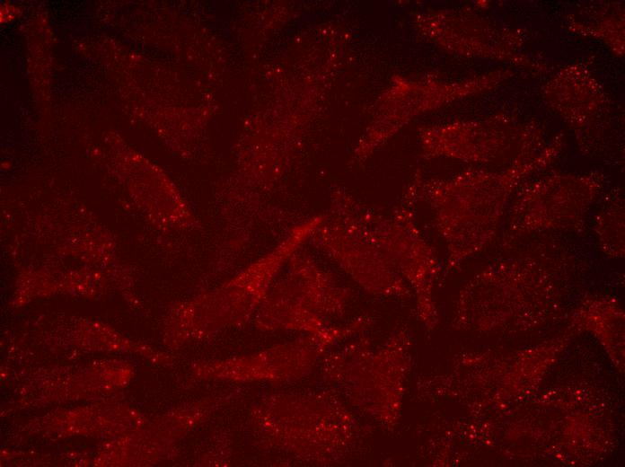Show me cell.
Returning a JSON list of instances; mask_svg holds the SVG:
<instances>
[{"instance_id": "1", "label": "cell", "mask_w": 625, "mask_h": 467, "mask_svg": "<svg viewBox=\"0 0 625 467\" xmlns=\"http://www.w3.org/2000/svg\"><path fill=\"white\" fill-rule=\"evenodd\" d=\"M561 144L556 139L540 153L520 154L500 172H473L452 181L433 183L427 200L446 244L450 266L479 253L493 240L519 182L552 163Z\"/></svg>"}, {"instance_id": "2", "label": "cell", "mask_w": 625, "mask_h": 467, "mask_svg": "<svg viewBox=\"0 0 625 467\" xmlns=\"http://www.w3.org/2000/svg\"><path fill=\"white\" fill-rule=\"evenodd\" d=\"M603 182L600 173H556L523 187L510 208L501 245L546 231L578 230Z\"/></svg>"}, {"instance_id": "3", "label": "cell", "mask_w": 625, "mask_h": 467, "mask_svg": "<svg viewBox=\"0 0 625 467\" xmlns=\"http://www.w3.org/2000/svg\"><path fill=\"white\" fill-rule=\"evenodd\" d=\"M356 225L374 242L390 263L404 271L419 293L423 314L434 320L431 286L437 272L433 247L423 238L410 209L391 216L365 211L357 206H342Z\"/></svg>"}, {"instance_id": "4", "label": "cell", "mask_w": 625, "mask_h": 467, "mask_svg": "<svg viewBox=\"0 0 625 467\" xmlns=\"http://www.w3.org/2000/svg\"><path fill=\"white\" fill-rule=\"evenodd\" d=\"M479 295V322L494 325L507 322L532 307L529 298H548L550 282L536 259L524 256L505 260L487 269L473 283Z\"/></svg>"}, {"instance_id": "5", "label": "cell", "mask_w": 625, "mask_h": 467, "mask_svg": "<svg viewBox=\"0 0 625 467\" xmlns=\"http://www.w3.org/2000/svg\"><path fill=\"white\" fill-rule=\"evenodd\" d=\"M594 231L601 250L612 257L624 256V206L618 198L606 204L594 221Z\"/></svg>"}]
</instances>
